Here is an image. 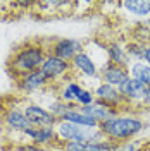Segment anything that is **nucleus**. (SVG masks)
Returning a JSON list of instances; mask_svg holds the SVG:
<instances>
[{
  "label": "nucleus",
  "mask_w": 150,
  "mask_h": 151,
  "mask_svg": "<svg viewBox=\"0 0 150 151\" xmlns=\"http://www.w3.org/2000/svg\"><path fill=\"white\" fill-rule=\"evenodd\" d=\"M98 129L102 131L105 139L119 144L138 139L147 129V120L136 112H121L117 117L98 124Z\"/></svg>",
  "instance_id": "1"
},
{
  "label": "nucleus",
  "mask_w": 150,
  "mask_h": 151,
  "mask_svg": "<svg viewBox=\"0 0 150 151\" xmlns=\"http://www.w3.org/2000/svg\"><path fill=\"white\" fill-rule=\"evenodd\" d=\"M47 55L48 52L43 41H26L12 52L7 62V69L12 77L17 79L19 76L38 70L43 65Z\"/></svg>",
  "instance_id": "2"
},
{
  "label": "nucleus",
  "mask_w": 150,
  "mask_h": 151,
  "mask_svg": "<svg viewBox=\"0 0 150 151\" xmlns=\"http://www.w3.org/2000/svg\"><path fill=\"white\" fill-rule=\"evenodd\" d=\"M55 132L60 144H64V142L88 144V142H97L105 139V136L98 127H83V125H76V124L64 122V120H59L55 124Z\"/></svg>",
  "instance_id": "3"
},
{
  "label": "nucleus",
  "mask_w": 150,
  "mask_h": 151,
  "mask_svg": "<svg viewBox=\"0 0 150 151\" xmlns=\"http://www.w3.org/2000/svg\"><path fill=\"white\" fill-rule=\"evenodd\" d=\"M43 43L50 55H55L69 64L78 53H81L84 50V41L76 40V38H52L50 41L43 40Z\"/></svg>",
  "instance_id": "4"
},
{
  "label": "nucleus",
  "mask_w": 150,
  "mask_h": 151,
  "mask_svg": "<svg viewBox=\"0 0 150 151\" xmlns=\"http://www.w3.org/2000/svg\"><path fill=\"white\" fill-rule=\"evenodd\" d=\"M71 72H73V77L81 81V84H83V81H92V79L98 81L100 67L93 60V57L90 55L86 50H83L81 53H78L71 60Z\"/></svg>",
  "instance_id": "5"
},
{
  "label": "nucleus",
  "mask_w": 150,
  "mask_h": 151,
  "mask_svg": "<svg viewBox=\"0 0 150 151\" xmlns=\"http://www.w3.org/2000/svg\"><path fill=\"white\" fill-rule=\"evenodd\" d=\"M40 70L43 72V76L48 79V83L52 86L60 84L62 81H66L67 77H71L73 72H71V64L59 58L55 55H50L48 53L43 65L40 67Z\"/></svg>",
  "instance_id": "6"
},
{
  "label": "nucleus",
  "mask_w": 150,
  "mask_h": 151,
  "mask_svg": "<svg viewBox=\"0 0 150 151\" xmlns=\"http://www.w3.org/2000/svg\"><path fill=\"white\" fill-rule=\"evenodd\" d=\"M16 81V89L19 91V94H24V96H29V94H36V93H43L52 88V84L48 83V79L43 76V72L38 69V70H33V72H28V74L19 76Z\"/></svg>",
  "instance_id": "7"
},
{
  "label": "nucleus",
  "mask_w": 150,
  "mask_h": 151,
  "mask_svg": "<svg viewBox=\"0 0 150 151\" xmlns=\"http://www.w3.org/2000/svg\"><path fill=\"white\" fill-rule=\"evenodd\" d=\"M21 108L33 127H55V124L59 122L45 106H42L36 101H24Z\"/></svg>",
  "instance_id": "8"
},
{
  "label": "nucleus",
  "mask_w": 150,
  "mask_h": 151,
  "mask_svg": "<svg viewBox=\"0 0 150 151\" xmlns=\"http://www.w3.org/2000/svg\"><path fill=\"white\" fill-rule=\"evenodd\" d=\"M92 91H93V94H95V100L100 101L102 105L117 108L119 112H126V110H124V108H128V106H126V101H124V98H122V94L119 93L117 88L107 84V83L98 81V83L92 88Z\"/></svg>",
  "instance_id": "9"
},
{
  "label": "nucleus",
  "mask_w": 150,
  "mask_h": 151,
  "mask_svg": "<svg viewBox=\"0 0 150 151\" xmlns=\"http://www.w3.org/2000/svg\"><path fill=\"white\" fill-rule=\"evenodd\" d=\"M23 137L26 142H33L45 150H54V146L57 148L60 144L57 139L55 127H29L23 132Z\"/></svg>",
  "instance_id": "10"
},
{
  "label": "nucleus",
  "mask_w": 150,
  "mask_h": 151,
  "mask_svg": "<svg viewBox=\"0 0 150 151\" xmlns=\"http://www.w3.org/2000/svg\"><path fill=\"white\" fill-rule=\"evenodd\" d=\"M147 89H149V86H145L143 83L130 77L119 88V93L122 94L128 108H141V103H143V98L147 94Z\"/></svg>",
  "instance_id": "11"
},
{
  "label": "nucleus",
  "mask_w": 150,
  "mask_h": 151,
  "mask_svg": "<svg viewBox=\"0 0 150 151\" xmlns=\"http://www.w3.org/2000/svg\"><path fill=\"white\" fill-rule=\"evenodd\" d=\"M2 125L9 132H17V134L24 132L29 127H33L29 124V120L26 119V115H24L21 106H9V108H5L4 113H2Z\"/></svg>",
  "instance_id": "12"
},
{
  "label": "nucleus",
  "mask_w": 150,
  "mask_h": 151,
  "mask_svg": "<svg viewBox=\"0 0 150 151\" xmlns=\"http://www.w3.org/2000/svg\"><path fill=\"white\" fill-rule=\"evenodd\" d=\"M98 79L102 83H107V84L114 86V88H121L128 79H130V72H128V67H119L114 65V64H105V65L100 69V74H98Z\"/></svg>",
  "instance_id": "13"
},
{
  "label": "nucleus",
  "mask_w": 150,
  "mask_h": 151,
  "mask_svg": "<svg viewBox=\"0 0 150 151\" xmlns=\"http://www.w3.org/2000/svg\"><path fill=\"white\" fill-rule=\"evenodd\" d=\"M54 89H55V94L64 101V103L67 105H73V106H76V96L79 94V91L83 89L84 86L76 79V77H67L66 81H62L60 84L57 86H52Z\"/></svg>",
  "instance_id": "14"
},
{
  "label": "nucleus",
  "mask_w": 150,
  "mask_h": 151,
  "mask_svg": "<svg viewBox=\"0 0 150 151\" xmlns=\"http://www.w3.org/2000/svg\"><path fill=\"white\" fill-rule=\"evenodd\" d=\"M105 55H107V62L114 64V65L128 67L131 64V60L128 57V52H126V43L116 41V40L105 43Z\"/></svg>",
  "instance_id": "15"
},
{
  "label": "nucleus",
  "mask_w": 150,
  "mask_h": 151,
  "mask_svg": "<svg viewBox=\"0 0 150 151\" xmlns=\"http://www.w3.org/2000/svg\"><path fill=\"white\" fill-rule=\"evenodd\" d=\"M79 112L84 113L86 117H90V119L97 120L98 124L105 122V120H109V119H114V117H117V115L121 113L117 108H112V106L102 105L100 101H97V100H95V103L90 105V106H81V108H79Z\"/></svg>",
  "instance_id": "16"
},
{
  "label": "nucleus",
  "mask_w": 150,
  "mask_h": 151,
  "mask_svg": "<svg viewBox=\"0 0 150 151\" xmlns=\"http://www.w3.org/2000/svg\"><path fill=\"white\" fill-rule=\"evenodd\" d=\"M33 7L42 10V16H66V14H74V2H59V0H50V2H36Z\"/></svg>",
  "instance_id": "17"
},
{
  "label": "nucleus",
  "mask_w": 150,
  "mask_h": 151,
  "mask_svg": "<svg viewBox=\"0 0 150 151\" xmlns=\"http://www.w3.org/2000/svg\"><path fill=\"white\" fill-rule=\"evenodd\" d=\"M119 7L135 19H150V0H124L119 2Z\"/></svg>",
  "instance_id": "18"
},
{
  "label": "nucleus",
  "mask_w": 150,
  "mask_h": 151,
  "mask_svg": "<svg viewBox=\"0 0 150 151\" xmlns=\"http://www.w3.org/2000/svg\"><path fill=\"white\" fill-rule=\"evenodd\" d=\"M128 72H130V77L140 81L150 88V65H147L143 60L141 62H131L128 65Z\"/></svg>",
  "instance_id": "19"
},
{
  "label": "nucleus",
  "mask_w": 150,
  "mask_h": 151,
  "mask_svg": "<svg viewBox=\"0 0 150 151\" xmlns=\"http://www.w3.org/2000/svg\"><path fill=\"white\" fill-rule=\"evenodd\" d=\"M62 120H64V122L76 124V125H83V127H98V122L93 120V119H90V117H86L84 113H81L78 106L71 108V110L62 117Z\"/></svg>",
  "instance_id": "20"
},
{
  "label": "nucleus",
  "mask_w": 150,
  "mask_h": 151,
  "mask_svg": "<svg viewBox=\"0 0 150 151\" xmlns=\"http://www.w3.org/2000/svg\"><path fill=\"white\" fill-rule=\"evenodd\" d=\"M42 106H45L48 112H50L52 115H54V117H55L57 120H62V117H64V115H66V113L69 112V110H71V108H74L73 105L64 103V101H62V100H60V98H59L57 94H54V96H52V98L48 100L47 103L42 105Z\"/></svg>",
  "instance_id": "21"
},
{
  "label": "nucleus",
  "mask_w": 150,
  "mask_h": 151,
  "mask_svg": "<svg viewBox=\"0 0 150 151\" xmlns=\"http://www.w3.org/2000/svg\"><path fill=\"white\" fill-rule=\"evenodd\" d=\"M116 151H149V139L138 137L133 141L119 142L116 144Z\"/></svg>",
  "instance_id": "22"
},
{
  "label": "nucleus",
  "mask_w": 150,
  "mask_h": 151,
  "mask_svg": "<svg viewBox=\"0 0 150 151\" xmlns=\"http://www.w3.org/2000/svg\"><path fill=\"white\" fill-rule=\"evenodd\" d=\"M126 52L131 62H141L143 60V52H145V43L131 40L126 43Z\"/></svg>",
  "instance_id": "23"
},
{
  "label": "nucleus",
  "mask_w": 150,
  "mask_h": 151,
  "mask_svg": "<svg viewBox=\"0 0 150 151\" xmlns=\"http://www.w3.org/2000/svg\"><path fill=\"white\" fill-rule=\"evenodd\" d=\"M95 103V94L92 91V88H83L79 94L76 96V106L81 108V106H90Z\"/></svg>",
  "instance_id": "24"
},
{
  "label": "nucleus",
  "mask_w": 150,
  "mask_h": 151,
  "mask_svg": "<svg viewBox=\"0 0 150 151\" xmlns=\"http://www.w3.org/2000/svg\"><path fill=\"white\" fill-rule=\"evenodd\" d=\"M60 151H86V144H83V142H64V144H60Z\"/></svg>",
  "instance_id": "25"
},
{
  "label": "nucleus",
  "mask_w": 150,
  "mask_h": 151,
  "mask_svg": "<svg viewBox=\"0 0 150 151\" xmlns=\"http://www.w3.org/2000/svg\"><path fill=\"white\" fill-rule=\"evenodd\" d=\"M143 62L150 65V41L149 43H145V52H143Z\"/></svg>",
  "instance_id": "26"
},
{
  "label": "nucleus",
  "mask_w": 150,
  "mask_h": 151,
  "mask_svg": "<svg viewBox=\"0 0 150 151\" xmlns=\"http://www.w3.org/2000/svg\"><path fill=\"white\" fill-rule=\"evenodd\" d=\"M141 108H147V110H150V88L147 89V94H145V98H143Z\"/></svg>",
  "instance_id": "27"
},
{
  "label": "nucleus",
  "mask_w": 150,
  "mask_h": 151,
  "mask_svg": "<svg viewBox=\"0 0 150 151\" xmlns=\"http://www.w3.org/2000/svg\"><path fill=\"white\" fill-rule=\"evenodd\" d=\"M149 151H150V141H149Z\"/></svg>",
  "instance_id": "28"
},
{
  "label": "nucleus",
  "mask_w": 150,
  "mask_h": 151,
  "mask_svg": "<svg viewBox=\"0 0 150 151\" xmlns=\"http://www.w3.org/2000/svg\"><path fill=\"white\" fill-rule=\"evenodd\" d=\"M0 151H4V148H2V146H0Z\"/></svg>",
  "instance_id": "29"
}]
</instances>
